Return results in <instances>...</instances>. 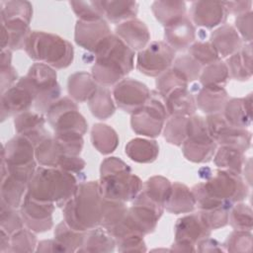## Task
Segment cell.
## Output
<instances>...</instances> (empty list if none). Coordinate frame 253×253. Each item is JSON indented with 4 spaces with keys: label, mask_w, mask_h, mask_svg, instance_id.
Wrapping results in <instances>:
<instances>
[{
    "label": "cell",
    "mask_w": 253,
    "mask_h": 253,
    "mask_svg": "<svg viewBox=\"0 0 253 253\" xmlns=\"http://www.w3.org/2000/svg\"><path fill=\"white\" fill-rule=\"evenodd\" d=\"M252 234L248 230H233L226 238L223 247L227 252L250 253L252 251Z\"/></svg>",
    "instance_id": "cell-50"
},
{
    "label": "cell",
    "mask_w": 253,
    "mask_h": 253,
    "mask_svg": "<svg viewBox=\"0 0 253 253\" xmlns=\"http://www.w3.org/2000/svg\"><path fill=\"white\" fill-rule=\"evenodd\" d=\"M195 208L196 201L192 190L180 182L172 183L171 192L164 210L173 214H180L192 212Z\"/></svg>",
    "instance_id": "cell-30"
},
{
    "label": "cell",
    "mask_w": 253,
    "mask_h": 253,
    "mask_svg": "<svg viewBox=\"0 0 253 253\" xmlns=\"http://www.w3.org/2000/svg\"><path fill=\"white\" fill-rule=\"evenodd\" d=\"M85 161L80 156L65 155L61 159L58 168L72 174H79L85 168Z\"/></svg>",
    "instance_id": "cell-57"
},
{
    "label": "cell",
    "mask_w": 253,
    "mask_h": 253,
    "mask_svg": "<svg viewBox=\"0 0 253 253\" xmlns=\"http://www.w3.org/2000/svg\"><path fill=\"white\" fill-rule=\"evenodd\" d=\"M217 240L209 237H206L202 240H200L196 244V251L199 252H223L224 247L221 246Z\"/></svg>",
    "instance_id": "cell-60"
},
{
    "label": "cell",
    "mask_w": 253,
    "mask_h": 253,
    "mask_svg": "<svg viewBox=\"0 0 253 253\" xmlns=\"http://www.w3.org/2000/svg\"><path fill=\"white\" fill-rule=\"evenodd\" d=\"M33 17V6L29 1L10 0L0 2L1 22L24 21L30 24Z\"/></svg>",
    "instance_id": "cell-42"
},
{
    "label": "cell",
    "mask_w": 253,
    "mask_h": 253,
    "mask_svg": "<svg viewBox=\"0 0 253 253\" xmlns=\"http://www.w3.org/2000/svg\"><path fill=\"white\" fill-rule=\"evenodd\" d=\"M115 249V238L106 229L98 226L86 231L84 242L78 252H113Z\"/></svg>",
    "instance_id": "cell-34"
},
{
    "label": "cell",
    "mask_w": 253,
    "mask_h": 253,
    "mask_svg": "<svg viewBox=\"0 0 253 253\" xmlns=\"http://www.w3.org/2000/svg\"><path fill=\"white\" fill-rule=\"evenodd\" d=\"M210 42L215 48L219 58H227L242 47V40L231 25H221L210 37Z\"/></svg>",
    "instance_id": "cell-23"
},
{
    "label": "cell",
    "mask_w": 253,
    "mask_h": 253,
    "mask_svg": "<svg viewBox=\"0 0 253 253\" xmlns=\"http://www.w3.org/2000/svg\"><path fill=\"white\" fill-rule=\"evenodd\" d=\"M55 205L49 203H41L25 195L20 207V212L24 224L36 233L45 232L52 228V213Z\"/></svg>",
    "instance_id": "cell-16"
},
{
    "label": "cell",
    "mask_w": 253,
    "mask_h": 253,
    "mask_svg": "<svg viewBox=\"0 0 253 253\" xmlns=\"http://www.w3.org/2000/svg\"><path fill=\"white\" fill-rule=\"evenodd\" d=\"M37 252H65L62 245L54 238L40 241L36 248Z\"/></svg>",
    "instance_id": "cell-61"
},
{
    "label": "cell",
    "mask_w": 253,
    "mask_h": 253,
    "mask_svg": "<svg viewBox=\"0 0 253 253\" xmlns=\"http://www.w3.org/2000/svg\"><path fill=\"white\" fill-rule=\"evenodd\" d=\"M11 245V235L1 228V237H0V252H9Z\"/></svg>",
    "instance_id": "cell-62"
},
{
    "label": "cell",
    "mask_w": 253,
    "mask_h": 253,
    "mask_svg": "<svg viewBox=\"0 0 253 253\" xmlns=\"http://www.w3.org/2000/svg\"><path fill=\"white\" fill-rule=\"evenodd\" d=\"M0 75H1V94L6 90L15 85L19 80L18 73L12 64L0 65Z\"/></svg>",
    "instance_id": "cell-58"
},
{
    "label": "cell",
    "mask_w": 253,
    "mask_h": 253,
    "mask_svg": "<svg viewBox=\"0 0 253 253\" xmlns=\"http://www.w3.org/2000/svg\"><path fill=\"white\" fill-rule=\"evenodd\" d=\"M88 107L91 114L96 119L102 121L111 118L116 111L111 91L103 86H99L94 95L88 100Z\"/></svg>",
    "instance_id": "cell-39"
},
{
    "label": "cell",
    "mask_w": 253,
    "mask_h": 253,
    "mask_svg": "<svg viewBox=\"0 0 253 253\" xmlns=\"http://www.w3.org/2000/svg\"><path fill=\"white\" fill-rule=\"evenodd\" d=\"M46 119L54 134L84 135L88 129L85 118L71 98L63 97L56 101L46 112Z\"/></svg>",
    "instance_id": "cell-10"
},
{
    "label": "cell",
    "mask_w": 253,
    "mask_h": 253,
    "mask_svg": "<svg viewBox=\"0 0 253 253\" xmlns=\"http://www.w3.org/2000/svg\"><path fill=\"white\" fill-rule=\"evenodd\" d=\"M127 209L126 203L104 200L102 218L100 226L106 229L112 236L120 227L126 216Z\"/></svg>",
    "instance_id": "cell-41"
},
{
    "label": "cell",
    "mask_w": 253,
    "mask_h": 253,
    "mask_svg": "<svg viewBox=\"0 0 253 253\" xmlns=\"http://www.w3.org/2000/svg\"><path fill=\"white\" fill-rule=\"evenodd\" d=\"M151 11L155 19L165 27L186 16V3L184 1H154Z\"/></svg>",
    "instance_id": "cell-35"
},
{
    "label": "cell",
    "mask_w": 253,
    "mask_h": 253,
    "mask_svg": "<svg viewBox=\"0 0 253 253\" xmlns=\"http://www.w3.org/2000/svg\"><path fill=\"white\" fill-rule=\"evenodd\" d=\"M227 14H233L235 16L252 11L251 0H240V1H223Z\"/></svg>",
    "instance_id": "cell-59"
},
{
    "label": "cell",
    "mask_w": 253,
    "mask_h": 253,
    "mask_svg": "<svg viewBox=\"0 0 253 253\" xmlns=\"http://www.w3.org/2000/svg\"><path fill=\"white\" fill-rule=\"evenodd\" d=\"M163 103L169 117H191L195 115L197 110L195 96L189 91L188 87L174 90L163 100Z\"/></svg>",
    "instance_id": "cell-28"
},
{
    "label": "cell",
    "mask_w": 253,
    "mask_h": 253,
    "mask_svg": "<svg viewBox=\"0 0 253 253\" xmlns=\"http://www.w3.org/2000/svg\"><path fill=\"white\" fill-rule=\"evenodd\" d=\"M37 238L29 228H21L11 235L9 252H33L36 250Z\"/></svg>",
    "instance_id": "cell-52"
},
{
    "label": "cell",
    "mask_w": 253,
    "mask_h": 253,
    "mask_svg": "<svg viewBox=\"0 0 253 253\" xmlns=\"http://www.w3.org/2000/svg\"><path fill=\"white\" fill-rule=\"evenodd\" d=\"M155 85L157 89L156 92L163 101L174 90L178 88L188 87L189 82L179 71L171 66L168 70L156 77Z\"/></svg>",
    "instance_id": "cell-44"
},
{
    "label": "cell",
    "mask_w": 253,
    "mask_h": 253,
    "mask_svg": "<svg viewBox=\"0 0 253 253\" xmlns=\"http://www.w3.org/2000/svg\"><path fill=\"white\" fill-rule=\"evenodd\" d=\"M1 172L30 183L37 170L36 146L25 136L15 135L2 147Z\"/></svg>",
    "instance_id": "cell-6"
},
{
    "label": "cell",
    "mask_w": 253,
    "mask_h": 253,
    "mask_svg": "<svg viewBox=\"0 0 253 253\" xmlns=\"http://www.w3.org/2000/svg\"><path fill=\"white\" fill-rule=\"evenodd\" d=\"M164 42L175 51L188 49L196 40V28L188 16L164 28Z\"/></svg>",
    "instance_id": "cell-21"
},
{
    "label": "cell",
    "mask_w": 253,
    "mask_h": 253,
    "mask_svg": "<svg viewBox=\"0 0 253 253\" xmlns=\"http://www.w3.org/2000/svg\"><path fill=\"white\" fill-rule=\"evenodd\" d=\"M176 51L164 41H155L138 51L136 56V69L150 77H158L168 70L174 60Z\"/></svg>",
    "instance_id": "cell-12"
},
{
    "label": "cell",
    "mask_w": 253,
    "mask_h": 253,
    "mask_svg": "<svg viewBox=\"0 0 253 253\" xmlns=\"http://www.w3.org/2000/svg\"><path fill=\"white\" fill-rule=\"evenodd\" d=\"M143 235L127 233L115 239L116 247L120 252H145L146 245Z\"/></svg>",
    "instance_id": "cell-55"
},
{
    "label": "cell",
    "mask_w": 253,
    "mask_h": 253,
    "mask_svg": "<svg viewBox=\"0 0 253 253\" xmlns=\"http://www.w3.org/2000/svg\"><path fill=\"white\" fill-rule=\"evenodd\" d=\"M65 155L60 143L51 135L36 146V160L41 166L58 168Z\"/></svg>",
    "instance_id": "cell-36"
},
{
    "label": "cell",
    "mask_w": 253,
    "mask_h": 253,
    "mask_svg": "<svg viewBox=\"0 0 253 253\" xmlns=\"http://www.w3.org/2000/svg\"><path fill=\"white\" fill-rule=\"evenodd\" d=\"M209 132L218 145L230 146L246 152L251 146L252 133L246 128L229 125L222 113L208 115L206 118Z\"/></svg>",
    "instance_id": "cell-13"
},
{
    "label": "cell",
    "mask_w": 253,
    "mask_h": 253,
    "mask_svg": "<svg viewBox=\"0 0 253 253\" xmlns=\"http://www.w3.org/2000/svg\"><path fill=\"white\" fill-rule=\"evenodd\" d=\"M172 188V183L163 176H152L143 184L140 194L155 205L164 208Z\"/></svg>",
    "instance_id": "cell-37"
},
{
    "label": "cell",
    "mask_w": 253,
    "mask_h": 253,
    "mask_svg": "<svg viewBox=\"0 0 253 253\" xmlns=\"http://www.w3.org/2000/svg\"><path fill=\"white\" fill-rule=\"evenodd\" d=\"M94 55L91 74L99 86H115L134 67V51L115 34L101 42Z\"/></svg>",
    "instance_id": "cell-1"
},
{
    "label": "cell",
    "mask_w": 253,
    "mask_h": 253,
    "mask_svg": "<svg viewBox=\"0 0 253 253\" xmlns=\"http://www.w3.org/2000/svg\"><path fill=\"white\" fill-rule=\"evenodd\" d=\"M175 241L171 251L194 252L196 244L209 237L211 230L205 224L199 212L191 213L177 219L175 223Z\"/></svg>",
    "instance_id": "cell-14"
},
{
    "label": "cell",
    "mask_w": 253,
    "mask_h": 253,
    "mask_svg": "<svg viewBox=\"0 0 253 253\" xmlns=\"http://www.w3.org/2000/svg\"><path fill=\"white\" fill-rule=\"evenodd\" d=\"M217 144L209 132L206 118L191 116L187 123V138L182 144L184 157L194 163H207L213 157Z\"/></svg>",
    "instance_id": "cell-9"
},
{
    "label": "cell",
    "mask_w": 253,
    "mask_h": 253,
    "mask_svg": "<svg viewBox=\"0 0 253 253\" xmlns=\"http://www.w3.org/2000/svg\"><path fill=\"white\" fill-rule=\"evenodd\" d=\"M223 1H195L191 5L190 20L198 27L213 29L227 18Z\"/></svg>",
    "instance_id": "cell-18"
},
{
    "label": "cell",
    "mask_w": 253,
    "mask_h": 253,
    "mask_svg": "<svg viewBox=\"0 0 253 253\" xmlns=\"http://www.w3.org/2000/svg\"><path fill=\"white\" fill-rule=\"evenodd\" d=\"M78 185L72 173L59 168L40 166L28 185L26 195L35 201L63 208L75 195Z\"/></svg>",
    "instance_id": "cell-2"
},
{
    "label": "cell",
    "mask_w": 253,
    "mask_h": 253,
    "mask_svg": "<svg viewBox=\"0 0 253 253\" xmlns=\"http://www.w3.org/2000/svg\"><path fill=\"white\" fill-rule=\"evenodd\" d=\"M24 49L31 59L53 69L66 68L74 59L73 46L67 40L42 31H32Z\"/></svg>",
    "instance_id": "cell-5"
},
{
    "label": "cell",
    "mask_w": 253,
    "mask_h": 253,
    "mask_svg": "<svg viewBox=\"0 0 253 253\" xmlns=\"http://www.w3.org/2000/svg\"><path fill=\"white\" fill-rule=\"evenodd\" d=\"M24 226V220L22 218L20 211L18 209L10 207L4 201L1 200L0 204V227L8 232L10 235L20 230Z\"/></svg>",
    "instance_id": "cell-49"
},
{
    "label": "cell",
    "mask_w": 253,
    "mask_h": 253,
    "mask_svg": "<svg viewBox=\"0 0 253 253\" xmlns=\"http://www.w3.org/2000/svg\"><path fill=\"white\" fill-rule=\"evenodd\" d=\"M115 35L133 51H140L150 41L149 29L144 22L136 18L119 24L115 29Z\"/></svg>",
    "instance_id": "cell-22"
},
{
    "label": "cell",
    "mask_w": 253,
    "mask_h": 253,
    "mask_svg": "<svg viewBox=\"0 0 253 253\" xmlns=\"http://www.w3.org/2000/svg\"><path fill=\"white\" fill-rule=\"evenodd\" d=\"M24 78L34 93L36 111L40 114H46L50 106L58 101L61 95L55 70L44 63L36 62L29 68Z\"/></svg>",
    "instance_id": "cell-8"
},
{
    "label": "cell",
    "mask_w": 253,
    "mask_h": 253,
    "mask_svg": "<svg viewBox=\"0 0 253 253\" xmlns=\"http://www.w3.org/2000/svg\"><path fill=\"white\" fill-rule=\"evenodd\" d=\"M229 77L238 81H247L252 77L253 58L252 44L245 43L242 47L226 59Z\"/></svg>",
    "instance_id": "cell-29"
},
{
    "label": "cell",
    "mask_w": 253,
    "mask_h": 253,
    "mask_svg": "<svg viewBox=\"0 0 253 253\" xmlns=\"http://www.w3.org/2000/svg\"><path fill=\"white\" fill-rule=\"evenodd\" d=\"M197 108L207 115L222 113L229 96L224 87L203 86L195 97Z\"/></svg>",
    "instance_id": "cell-25"
},
{
    "label": "cell",
    "mask_w": 253,
    "mask_h": 253,
    "mask_svg": "<svg viewBox=\"0 0 253 253\" xmlns=\"http://www.w3.org/2000/svg\"><path fill=\"white\" fill-rule=\"evenodd\" d=\"M172 67L179 71L187 79L189 84L199 79L203 69V66L189 54H184L175 58Z\"/></svg>",
    "instance_id": "cell-53"
},
{
    "label": "cell",
    "mask_w": 253,
    "mask_h": 253,
    "mask_svg": "<svg viewBox=\"0 0 253 253\" xmlns=\"http://www.w3.org/2000/svg\"><path fill=\"white\" fill-rule=\"evenodd\" d=\"M95 4L99 8L102 17L114 24L134 19L138 12V4L135 1L101 0L95 1Z\"/></svg>",
    "instance_id": "cell-26"
},
{
    "label": "cell",
    "mask_w": 253,
    "mask_h": 253,
    "mask_svg": "<svg viewBox=\"0 0 253 253\" xmlns=\"http://www.w3.org/2000/svg\"><path fill=\"white\" fill-rule=\"evenodd\" d=\"M229 78L226 63L222 60H217L203 67L199 80L202 86L224 87Z\"/></svg>",
    "instance_id": "cell-45"
},
{
    "label": "cell",
    "mask_w": 253,
    "mask_h": 253,
    "mask_svg": "<svg viewBox=\"0 0 253 253\" xmlns=\"http://www.w3.org/2000/svg\"><path fill=\"white\" fill-rule=\"evenodd\" d=\"M252 23H253V13L252 11L236 16L235 18V30L240 36L241 40L245 43H251L252 42Z\"/></svg>",
    "instance_id": "cell-56"
},
{
    "label": "cell",
    "mask_w": 253,
    "mask_h": 253,
    "mask_svg": "<svg viewBox=\"0 0 253 253\" xmlns=\"http://www.w3.org/2000/svg\"><path fill=\"white\" fill-rule=\"evenodd\" d=\"M212 158L215 166L219 169L239 175L242 173V168L246 160L244 152L237 148L224 145H219V147L216 148Z\"/></svg>",
    "instance_id": "cell-38"
},
{
    "label": "cell",
    "mask_w": 253,
    "mask_h": 253,
    "mask_svg": "<svg viewBox=\"0 0 253 253\" xmlns=\"http://www.w3.org/2000/svg\"><path fill=\"white\" fill-rule=\"evenodd\" d=\"M126 156L136 163H152L155 161L159 154V145L153 139L146 138H132L125 147Z\"/></svg>",
    "instance_id": "cell-32"
},
{
    "label": "cell",
    "mask_w": 253,
    "mask_h": 253,
    "mask_svg": "<svg viewBox=\"0 0 253 253\" xmlns=\"http://www.w3.org/2000/svg\"><path fill=\"white\" fill-rule=\"evenodd\" d=\"M86 231H78L71 228L64 219L54 229V238L62 245L65 252H78L84 242Z\"/></svg>",
    "instance_id": "cell-43"
},
{
    "label": "cell",
    "mask_w": 253,
    "mask_h": 253,
    "mask_svg": "<svg viewBox=\"0 0 253 253\" xmlns=\"http://www.w3.org/2000/svg\"><path fill=\"white\" fill-rule=\"evenodd\" d=\"M1 121L30 111L35 103V96L25 78H20L15 85L1 95Z\"/></svg>",
    "instance_id": "cell-17"
},
{
    "label": "cell",
    "mask_w": 253,
    "mask_h": 253,
    "mask_svg": "<svg viewBox=\"0 0 253 253\" xmlns=\"http://www.w3.org/2000/svg\"><path fill=\"white\" fill-rule=\"evenodd\" d=\"M28 190V184L17 180L9 174H1V200L10 207L19 209Z\"/></svg>",
    "instance_id": "cell-40"
},
{
    "label": "cell",
    "mask_w": 253,
    "mask_h": 253,
    "mask_svg": "<svg viewBox=\"0 0 253 253\" xmlns=\"http://www.w3.org/2000/svg\"><path fill=\"white\" fill-rule=\"evenodd\" d=\"M189 117L171 116L163 127L164 139L175 146H181L187 138V123Z\"/></svg>",
    "instance_id": "cell-46"
},
{
    "label": "cell",
    "mask_w": 253,
    "mask_h": 253,
    "mask_svg": "<svg viewBox=\"0 0 253 253\" xmlns=\"http://www.w3.org/2000/svg\"><path fill=\"white\" fill-rule=\"evenodd\" d=\"M151 91L150 99L139 109L131 113L130 126L139 135L157 137L163 130L166 119L169 117L160 96Z\"/></svg>",
    "instance_id": "cell-11"
},
{
    "label": "cell",
    "mask_w": 253,
    "mask_h": 253,
    "mask_svg": "<svg viewBox=\"0 0 253 253\" xmlns=\"http://www.w3.org/2000/svg\"><path fill=\"white\" fill-rule=\"evenodd\" d=\"M44 124L45 119L42 114L32 111L21 113L14 120L17 133L28 138L35 146L50 136V133L44 128Z\"/></svg>",
    "instance_id": "cell-20"
},
{
    "label": "cell",
    "mask_w": 253,
    "mask_h": 253,
    "mask_svg": "<svg viewBox=\"0 0 253 253\" xmlns=\"http://www.w3.org/2000/svg\"><path fill=\"white\" fill-rule=\"evenodd\" d=\"M69 5L80 21L93 22L104 19L95 1H70Z\"/></svg>",
    "instance_id": "cell-54"
},
{
    "label": "cell",
    "mask_w": 253,
    "mask_h": 253,
    "mask_svg": "<svg viewBox=\"0 0 253 253\" xmlns=\"http://www.w3.org/2000/svg\"><path fill=\"white\" fill-rule=\"evenodd\" d=\"M228 223L235 230L251 231L253 226L251 208L242 202L234 204L229 210Z\"/></svg>",
    "instance_id": "cell-47"
},
{
    "label": "cell",
    "mask_w": 253,
    "mask_h": 253,
    "mask_svg": "<svg viewBox=\"0 0 253 253\" xmlns=\"http://www.w3.org/2000/svg\"><path fill=\"white\" fill-rule=\"evenodd\" d=\"M98 182L101 195L110 201L132 202L142 189L140 178L131 173L124 160L115 156L102 161Z\"/></svg>",
    "instance_id": "cell-4"
},
{
    "label": "cell",
    "mask_w": 253,
    "mask_h": 253,
    "mask_svg": "<svg viewBox=\"0 0 253 253\" xmlns=\"http://www.w3.org/2000/svg\"><path fill=\"white\" fill-rule=\"evenodd\" d=\"M112 95L121 110L131 114L150 99L151 91L140 81L125 78L114 86Z\"/></svg>",
    "instance_id": "cell-15"
},
{
    "label": "cell",
    "mask_w": 253,
    "mask_h": 253,
    "mask_svg": "<svg viewBox=\"0 0 253 253\" xmlns=\"http://www.w3.org/2000/svg\"><path fill=\"white\" fill-rule=\"evenodd\" d=\"M231 207L220 206L210 210L199 211V214L205 224L211 229L215 230L228 224V214Z\"/></svg>",
    "instance_id": "cell-51"
},
{
    "label": "cell",
    "mask_w": 253,
    "mask_h": 253,
    "mask_svg": "<svg viewBox=\"0 0 253 253\" xmlns=\"http://www.w3.org/2000/svg\"><path fill=\"white\" fill-rule=\"evenodd\" d=\"M99 85L94 80L91 73L78 71L71 74L67 81V91L71 99L77 103L88 102L94 95Z\"/></svg>",
    "instance_id": "cell-31"
},
{
    "label": "cell",
    "mask_w": 253,
    "mask_h": 253,
    "mask_svg": "<svg viewBox=\"0 0 253 253\" xmlns=\"http://www.w3.org/2000/svg\"><path fill=\"white\" fill-rule=\"evenodd\" d=\"M104 200L98 181L80 183L75 195L62 208L64 221L78 231L100 226Z\"/></svg>",
    "instance_id": "cell-3"
},
{
    "label": "cell",
    "mask_w": 253,
    "mask_h": 253,
    "mask_svg": "<svg viewBox=\"0 0 253 253\" xmlns=\"http://www.w3.org/2000/svg\"><path fill=\"white\" fill-rule=\"evenodd\" d=\"M1 50H18L25 47L28 37L31 34L30 24L24 21L1 22Z\"/></svg>",
    "instance_id": "cell-27"
},
{
    "label": "cell",
    "mask_w": 253,
    "mask_h": 253,
    "mask_svg": "<svg viewBox=\"0 0 253 253\" xmlns=\"http://www.w3.org/2000/svg\"><path fill=\"white\" fill-rule=\"evenodd\" d=\"M91 142L101 154L108 155L117 149L119 135L112 126L98 123L91 128Z\"/></svg>",
    "instance_id": "cell-33"
},
{
    "label": "cell",
    "mask_w": 253,
    "mask_h": 253,
    "mask_svg": "<svg viewBox=\"0 0 253 253\" xmlns=\"http://www.w3.org/2000/svg\"><path fill=\"white\" fill-rule=\"evenodd\" d=\"M226 122L235 127L246 128L252 122V94L227 101L222 111Z\"/></svg>",
    "instance_id": "cell-24"
},
{
    "label": "cell",
    "mask_w": 253,
    "mask_h": 253,
    "mask_svg": "<svg viewBox=\"0 0 253 253\" xmlns=\"http://www.w3.org/2000/svg\"><path fill=\"white\" fill-rule=\"evenodd\" d=\"M204 191L219 205L232 207L248 196V187L239 174L217 169L210 170L204 182H200Z\"/></svg>",
    "instance_id": "cell-7"
},
{
    "label": "cell",
    "mask_w": 253,
    "mask_h": 253,
    "mask_svg": "<svg viewBox=\"0 0 253 253\" xmlns=\"http://www.w3.org/2000/svg\"><path fill=\"white\" fill-rule=\"evenodd\" d=\"M111 34L110 27L105 19L93 22L77 20L74 40L80 47L94 53L101 42Z\"/></svg>",
    "instance_id": "cell-19"
},
{
    "label": "cell",
    "mask_w": 253,
    "mask_h": 253,
    "mask_svg": "<svg viewBox=\"0 0 253 253\" xmlns=\"http://www.w3.org/2000/svg\"><path fill=\"white\" fill-rule=\"evenodd\" d=\"M188 54L203 67L220 60L215 48L210 41H195L188 48Z\"/></svg>",
    "instance_id": "cell-48"
}]
</instances>
